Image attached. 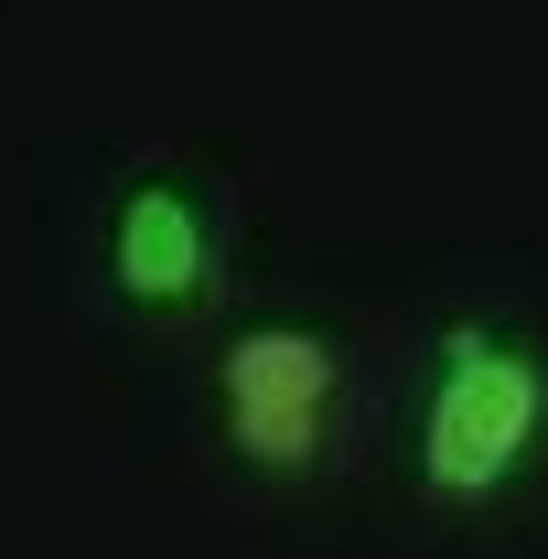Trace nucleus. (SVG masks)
<instances>
[{"mask_svg":"<svg viewBox=\"0 0 548 559\" xmlns=\"http://www.w3.org/2000/svg\"><path fill=\"white\" fill-rule=\"evenodd\" d=\"M108 280L130 290L140 312H183L215 290V205L194 183H130L108 215Z\"/></svg>","mask_w":548,"mask_h":559,"instance_id":"obj_3","label":"nucleus"},{"mask_svg":"<svg viewBox=\"0 0 548 559\" xmlns=\"http://www.w3.org/2000/svg\"><path fill=\"white\" fill-rule=\"evenodd\" d=\"M548 441V355L505 323H441L430 334V388H419V495L441 506H484L505 495Z\"/></svg>","mask_w":548,"mask_h":559,"instance_id":"obj_1","label":"nucleus"},{"mask_svg":"<svg viewBox=\"0 0 548 559\" xmlns=\"http://www.w3.org/2000/svg\"><path fill=\"white\" fill-rule=\"evenodd\" d=\"M334 399H344V345L323 323H237L215 355V430L237 463L259 474H312L334 441Z\"/></svg>","mask_w":548,"mask_h":559,"instance_id":"obj_2","label":"nucleus"}]
</instances>
